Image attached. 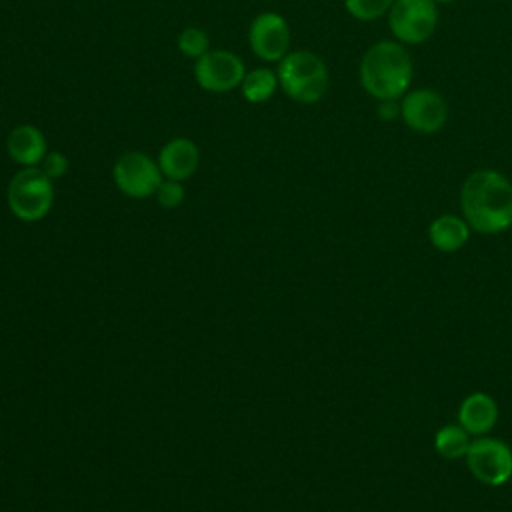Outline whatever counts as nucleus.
Wrapping results in <instances>:
<instances>
[{
  "mask_svg": "<svg viewBox=\"0 0 512 512\" xmlns=\"http://www.w3.org/2000/svg\"><path fill=\"white\" fill-rule=\"evenodd\" d=\"M458 200L460 214L474 232L498 234L512 226V180L496 168L470 172Z\"/></svg>",
  "mask_w": 512,
  "mask_h": 512,
  "instance_id": "obj_1",
  "label": "nucleus"
},
{
  "mask_svg": "<svg viewBox=\"0 0 512 512\" xmlns=\"http://www.w3.org/2000/svg\"><path fill=\"white\" fill-rule=\"evenodd\" d=\"M414 80V58L408 46L394 38H382L372 42L358 62L360 88L374 98L400 100Z\"/></svg>",
  "mask_w": 512,
  "mask_h": 512,
  "instance_id": "obj_2",
  "label": "nucleus"
},
{
  "mask_svg": "<svg viewBox=\"0 0 512 512\" xmlns=\"http://www.w3.org/2000/svg\"><path fill=\"white\" fill-rule=\"evenodd\" d=\"M278 86L286 98L298 104H318L330 88V70L324 58L312 50H290L278 64Z\"/></svg>",
  "mask_w": 512,
  "mask_h": 512,
  "instance_id": "obj_3",
  "label": "nucleus"
},
{
  "mask_svg": "<svg viewBox=\"0 0 512 512\" xmlns=\"http://www.w3.org/2000/svg\"><path fill=\"white\" fill-rule=\"evenodd\" d=\"M6 202L18 220L38 222L52 210L54 180H50L40 166L20 168L8 182Z\"/></svg>",
  "mask_w": 512,
  "mask_h": 512,
  "instance_id": "obj_4",
  "label": "nucleus"
},
{
  "mask_svg": "<svg viewBox=\"0 0 512 512\" xmlns=\"http://www.w3.org/2000/svg\"><path fill=\"white\" fill-rule=\"evenodd\" d=\"M440 20V6L432 0H394L386 24L390 38L404 46H418L428 42Z\"/></svg>",
  "mask_w": 512,
  "mask_h": 512,
  "instance_id": "obj_5",
  "label": "nucleus"
},
{
  "mask_svg": "<svg viewBox=\"0 0 512 512\" xmlns=\"http://www.w3.org/2000/svg\"><path fill=\"white\" fill-rule=\"evenodd\" d=\"M450 118V106L442 92L430 86L410 88L400 98L402 124L422 136L438 134L446 128Z\"/></svg>",
  "mask_w": 512,
  "mask_h": 512,
  "instance_id": "obj_6",
  "label": "nucleus"
},
{
  "mask_svg": "<svg viewBox=\"0 0 512 512\" xmlns=\"http://www.w3.org/2000/svg\"><path fill=\"white\" fill-rule=\"evenodd\" d=\"M112 180L124 196L144 200L156 194L164 176L156 158L140 150H128L116 158Z\"/></svg>",
  "mask_w": 512,
  "mask_h": 512,
  "instance_id": "obj_7",
  "label": "nucleus"
},
{
  "mask_svg": "<svg viewBox=\"0 0 512 512\" xmlns=\"http://www.w3.org/2000/svg\"><path fill=\"white\" fill-rule=\"evenodd\" d=\"M192 74L202 90L212 94H226L240 88L246 74V64L232 50L210 48L204 56L194 60Z\"/></svg>",
  "mask_w": 512,
  "mask_h": 512,
  "instance_id": "obj_8",
  "label": "nucleus"
},
{
  "mask_svg": "<svg viewBox=\"0 0 512 512\" xmlns=\"http://www.w3.org/2000/svg\"><path fill=\"white\" fill-rule=\"evenodd\" d=\"M472 476L486 486H502L512 478V448L498 438L478 436L464 456Z\"/></svg>",
  "mask_w": 512,
  "mask_h": 512,
  "instance_id": "obj_9",
  "label": "nucleus"
},
{
  "mask_svg": "<svg viewBox=\"0 0 512 512\" xmlns=\"http://www.w3.org/2000/svg\"><path fill=\"white\" fill-rule=\"evenodd\" d=\"M248 46L258 60L278 64L292 50V30L288 20L274 10L256 14L248 26Z\"/></svg>",
  "mask_w": 512,
  "mask_h": 512,
  "instance_id": "obj_10",
  "label": "nucleus"
},
{
  "mask_svg": "<svg viewBox=\"0 0 512 512\" xmlns=\"http://www.w3.org/2000/svg\"><path fill=\"white\" fill-rule=\"evenodd\" d=\"M156 162L164 178L186 182L200 166V148L188 136H174L160 146Z\"/></svg>",
  "mask_w": 512,
  "mask_h": 512,
  "instance_id": "obj_11",
  "label": "nucleus"
},
{
  "mask_svg": "<svg viewBox=\"0 0 512 512\" xmlns=\"http://www.w3.org/2000/svg\"><path fill=\"white\" fill-rule=\"evenodd\" d=\"M6 152L20 168H34L40 166L48 154V142L36 124L22 122L12 126L6 134Z\"/></svg>",
  "mask_w": 512,
  "mask_h": 512,
  "instance_id": "obj_12",
  "label": "nucleus"
},
{
  "mask_svg": "<svg viewBox=\"0 0 512 512\" xmlns=\"http://www.w3.org/2000/svg\"><path fill=\"white\" fill-rule=\"evenodd\" d=\"M498 422V404L486 392L468 394L458 408V424L474 438L486 436Z\"/></svg>",
  "mask_w": 512,
  "mask_h": 512,
  "instance_id": "obj_13",
  "label": "nucleus"
},
{
  "mask_svg": "<svg viewBox=\"0 0 512 512\" xmlns=\"http://www.w3.org/2000/svg\"><path fill=\"white\" fill-rule=\"evenodd\" d=\"M470 232L472 228L462 218V214H440L428 226V238L440 252L460 250L468 242Z\"/></svg>",
  "mask_w": 512,
  "mask_h": 512,
  "instance_id": "obj_14",
  "label": "nucleus"
},
{
  "mask_svg": "<svg viewBox=\"0 0 512 512\" xmlns=\"http://www.w3.org/2000/svg\"><path fill=\"white\" fill-rule=\"evenodd\" d=\"M278 90V74L276 68L270 66H256L246 70L240 84V94L248 104H264L272 100Z\"/></svg>",
  "mask_w": 512,
  "mask_h": 512,
  "instance_id": "obj_15",
  "label": "nucleus"
},
{
  "mask_svg": "<svg viewBox=\"0 0 512 512\" xmlns=\"http://www.w3.org/2000/svg\"><path fill=\"white\" fill-rule=\"evenodd\" d=\"M470 434L456 422L442 426L434 436L436 452L446 460H460L470 448Z\"/></svg>",
  "mask_w": 512,
  "mask_h": 512,
  "instance_id": "obj_16",
  "label": "nucleus"
},
{
  "mask_svg": "<svg viewBox=\"0 0 512 512\" xmlns=\"http://www.w3.org/2000/svg\"><path fill=\"white\" fill-rule=\"evenodd\" d=\"M344 10L358 22H376L388 16L394 0H342Z\"/></svg>",
  "mask_w": 512,
  "mask_h": 512,
  "instance_id": "obj_17",
  "label": "nucleus"
},
{
  "mask_svg": "<svg viewBox=\"0 0 512 512\" xmlns=\"http://www.w3.org/2000/svg\"><path fill=\"white\" fill-rule=\"evenodd\" d=\"M176 48L190 60H198L210 50V36L200 26H186L176 38Z\"/></svg>",
  "mask_w": 512,
  "mask_h": 512,
  "instance_id": "obj_18",
  "label": "nucleus"
},
{
  "mask_svg": "<svg viewBox=\"0 0 512 512\" xmlns=\"http://www.w3.org/2000/svg\"><path fill=\"white\" fill-rule=\"evenodd\" d=\"M154 198L158 200V204H160L162 208H168V210L178 208V206L184 202V198H186L184 182L164 178V180L160 182V186H158Z\"/></svg>",
  "mask_w": 512,
  "mask_h": 512,
  "instance_id": "obj_19",
  "label": "nucleus"
},
{
  "mask_svg": "<svg viewBox=\"0 0 512 512\" xmlns=\"http://www.w3.org/2000/svg\"><path fill=\"white\" fill-rule=\"evenodd\" d=\"M40 170L50 178V180H60L62 176H66V172L70 170V160L64 152L60 150H48V154L44 156V160L40 162Z\"/></svg>",
  "mask_w": 512,
  "mask_h": 512,
  "instance_id": "obj_20",
  "label": "nucleus"
},
{
  "mask_svg": "<svg viewBox=\"0 0 512 512\" xmlns=\"http://www.w3.org/2000/svg\"><path fill=\"white\" fill-rule=\"evenodd\" d=\"M376 104H378L376 112H378L380 120H384V122L400 120V100H382Z\"/></svg>",
  "mask_w": 512,
  "mask_h": 512,
  "instance_id": "obj_21",
  "label": "nucleus"
},
{
  "mask_svg": "<svg viewBox=\"0 0 512 512\" xmlns=\"http://www.w3.org/2000/svg\"><path fill=\"white\" fill-rule=\"evenodd\" d=\"M434 4H438V6H444V4H454L456 0H432Z\"/></svg>",
  "mask_w": 512,
  "mask_h": 512,
  "instance_id": "obj_22",
  "label": "nucleus"
},
{
  "mask_svg": "<svg viewBox=\"0 0 512 512\" xmlns=\"http://www.w3.org/2000/svg\"><path fill=\"white\" fill-rule=\"evenodd\" d=\"M492 2H504V0H492Z\"/></svg>",
  "mask_w": 512,
  "mask_h": 512,
  "instance_id": "obj_23",
  "label": "nucleus"
},
{
  "mask_svg": "<svg viewBox=\"0 0 512 512\" xmlns=\"http://www.w3.org/2000/svg\"><path fill=\"white\" fill-rule=\"evenodd\" d=\"M510 2H512V0H510Z\"/></svg>",
  "mask_w": 512,
  "mask_h": 512,
  "instance_id": "obj_24",
  "label": "nucleus"
},
{
  "mask_svg": "<svg viewBox=\"0 0 512 512\" xmlns=\"http://www.w3.org/2000/svg\"><path fill=\"white\" fill-rule=\"evenodd\" d=\"M510 480H512V478H510Z\"/></svg>",
  "mask_w": 512,
  "mask_h": 512,
  "instance_id": "obj_25",
  "label": "nucleus"
}]
</instances>
